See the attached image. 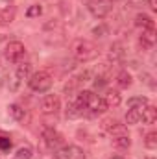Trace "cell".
<instances>
[{"label": "cell", "mask_w": 157, "mask_h": 159, "mask_svg": "<svg viewBox=\"0 0 157 159\" xmlns=\"http://www.w3.org/2000/svg\"><path fill=\"white\" fill-rule=\"evenodd\" d=\"M141 119L144 124H155L157 120V107L154 106H146L142 111H141Z\"/></svg>", "instance_id": "13"}, {"label": "cell", "mask_w": 157, "mask_h": 159, "mask_svg": "<svg viewBox=\"0 0 157 159\" xmlns=\"http://www.w3.org/2000/svg\"><path fill=\"white\" fill-rule=\"evenodd\" d=\"M7 111H9V115H11L15 120H22L24 119V115H26V111H24L19 104H11V106L7 107Z\"/></svg>", "instance_id": "19"}, {"label": "cell", "mask_w": 157, "mask_h": 159, "mask_svg": "<svg viewBox=\"0 0 157 159\" xmlns=\"http://www.w3.org/2000/svg\"><path fill=\"white\" fill-rule=\"evenodd\" d=\"M139 120H141V109H128L126 124H137Z\"/></svg>", "instance_id": "21"}, {"label": "cell", "mask_w": 157, "mask_h": 159, "mask_svg": "<svg viewBox=\"0 0 157 159\" xmlns=\"http://www.w3.org/2000/svg\"><path fill=\"white\" fill-rule=\"evenodd\" d=\"M76 102L83 107V111H87L89 115H102L107 111V106L105 102L102 100V96L94 94L92 91H79L78 96H76Z\"/></svg>", "instance_id": "1"}, {"label": "cell", "mask_w": 157, "mask_h": 159, "mask_svg": "<svg viewBox=\"0 0 157 159\" xmlns=\"http://www.w3.org/2000/svg\"><path fill=\"white\" fill-rule=\"evenodd\" d=\"M105 85V78L104 76H98V78H94V87L98 89V87H104Z\"/></svg>", "instance_id": "27"}, {"label": "cell", "mask_w": 157, "mask_h": 159, "mask_svg": "<svg viewBox=\"0 0 157 159\" xmlns=\"http://www.w3.org/2000/svg\"><path fill=\"white\" fill-rule=\"evenodd\" d=\"M43 139H44V144L48 148H57L59 144H63V135L59 131H56L54 128H44L43 129Z\"/></svg>", "instance_id": "8"}, {"label": "cell", "mask_w": 157, "mask_h": 159, "mask_svg": "<svg viewBox=\"0 0 157 159\" xmlns=\"http://www.w3.org/2000/svg\"><path fill=\"white\" fill-rule=\"evenodd\" d=\"M109 50H111V52H109V56H111L113 59H120V57L124 56V50H122V44H120V43H113Z\"/></svg>", "instance_id": "24"}, {"label": "cell", "mask_w": 157, "mask_h": 159, "mask_svg": "<svg viewBox=\"0 0 157 159\" xmlns=\"http://www.w3.org/2000/svg\"><path fill=\"white\" fill-rule=\"evenodd\" d=\"M144 146H146L148 150H155L157 148V133L155 131H150V133L146 135V139H144Z\"/></svg>", "instance_id": "22"}, {"label": "cell", "mask_w": 157, "mask_h": 159, "mask_svg": "<svg viewBox=\"0 0 157 159\" xmlns=\"http://www.w3.org/2000/svg\"><path fill=\"white\" fill-rule=\"evenodd\" d=\"M15 19V7H6L0 11V24H11Z\"/></svg>", "instance_id": "17"}, {"label": "cell", "mask_w": 157, "mask_h": 159, "mask_svg": "<svg viewBox=\"0 0 157 159\" xmlns=\"http://www.w3.org/2000/svg\"><path fill=\"white\" fill-rule=\"evenodd\" d=\"M61 109V100L57 94H46L41 100V111L44 115H56Z\"/></svg>", "instance_id": "6"}, {"label": "cell", "mask_w": 157, "mask_h": 159, "mask_svg": "<svg viewBox=\"0 0 157 159\" xmlns=\"http://www.w3.org/2000/svg\"><path fill=\"white\" fill-rule=\"evenodd\" d=\"M148 6H150L152 11H155L157 9V0H148Z\"/></svg>", "instance_id": "28"}, {"label": "cell", "mask_w": 157, "mask_h": 159, "mask_svg": "<svg viewBox=\"0 0 157 159\" xmlns=\"http://www.w3.org/2000/svg\"><path fill=\"white\" fill-rule=\"evenodd\" d=\"M155 28H152V30H142V35H141V44L146 48V50H150V48H154V44H155Z\"/></svg>", "instance_id": "12"}, {"label": "cell", "mask_w": 157, "mask_h": 159, "mask_svg": "<svg viewBox=\"0 0 157 159\" xmlns=\"http://www.w3.org/2000/svg\"><path fill=\"white\" fill-rule=\"evenodd\" d=\"M28 85L32 91L35 93H46L50 87H52V76L46 72V70H39V72H34L30 80H28Z\"/></svg>", "instance_id": "3"}, {"label": "cell", "mask_w": 157, "mask_h": 159, "mask_svg": "<svg viewBox=\"0 0 157 159\" xmlns=\"http://www.w3.org/2000/svg\"><path fill=\"white\" fill-rule=\"evenodd\" d=\"M111 159H124V157H111Z\"/></svg>", "instance_id": "29"}, {"label": "cell", "mask_w": 157, "mask_h": 159, "mask_svg": "<svg viewBox=\"0 0 157 159\" xmlns=\"http://www.w3.org/2000/svg\"><path fill=\"white\" fill-rule=\"evenodd\" d=\"M113 146L118 148V150H128V148L131 146L129 135H118V137H113Z\"/></svg>", "instance_id": "16"}, {"label": "cell", "mask_w": 157, "mask_h": 159, "mask_svg": "<svg viewBox=\"0 0 157 159\" xmlns=\"http://www.w3.org/2000/svg\"><path fill=\"white\" fill-rule=\"evenodd\" d=\"M102 100L105 102L107 109H109V107H118V106H120V102H122L120 93H118V91H113V89H109V91L104 94V98H102Z\"/></svg>", "instance_id": "11"}, {"label": "cell", "mask_w": 157, "mask_h": 159, "mask_svg": "<svg viewBox=\"0 0 157 159\" xmlns=\"http://www.w3.org/2000/svg\"><path fill=\"white\" fill-rule=\"evenodd\" d=\"M32 156H34V150L30 146H20L15 154V159H32Z\"/></svg>", "instance_id": "23"}, {"label": "cell", "mask_w": 157, "mask_h": 159, "mask_svg": "<svg viewBox=\"0 0 157 159\" xmlns=\"http://www.w3.org/2000/svg\"><path fill=\"white\" fill-rule=\"evenodd\" d=\"M11 146H13L11 137H9V135H6V133H0V150H9Z\"/></svg>", "instance_id": "26"}, {"label": "cell", "mask_w": 157, "mask_h": 159, "mask_svg": "<svg viewBox=\"0 0 157 159\" xmlns=\"http://www.w3.org/2000/svg\"><path fill=\"white\" fill-rule=\"evenodd\" d=\"M148 159H152V157H148Z\"/></svg>", "instance_id": "30"}, {"label": "cell", "mask_w": 157, "mask_h": 159, "mask_svg": "<svg viewBox=\"0 0 157 159\" xmlns=\"http://www.w3.org/2000/svg\"><path fill=\"white\" fill-rule=\"evenodd\" d=\"M148 106V98L146 96H133V98H129L128 100V107L129 109H144Z\"/></svg>", "instance_id": "15"}, {"label": "cell", "mask_w": 157, "mask_h": 159, "mask_svg": "<svg viewBox=\"0 0 157 159\" xmlns=\"http://www.w3.org/2000/svg\"><path fill=\"white\" fill-rule=\"evenodd\" d=\"M83 113H85L83 107L79 106L76 100H72V102L67 104V117H69V119H78V117H81Z\"/></svg>", "instance_id": "14"}, {"label": "cell", "mask_w": 157, "mask_h": 159, "mask_svg": "<svg viewBox=\"0 0 157 159\" xmlns=\"http://www.w3.org/2000/svg\"><path fill=\"white\" fill-rule=\"evenodd\" d=\"M87 9L94 19H104L113 9V0H89Z\"/></svg>", "instance_id": "4"}, {"label": "cell", "mask_w": 157, "mask_h": 159, "mask_svg": "<svg viewBox=\"0 0 157 159\" xmlns=\"http://www.w3.org/2000/svg\"><path fill=\"white\" fill-rule=\"evenodd\" d=\"M104 128H105L113 137H118V135H128L126 126H124V124H120V122H117V120H113V119L104 120Z\"/></svg>", "instance_id": "9"}, {"label": "cell", "mask_w": 157, "mask_h": 159, "mask_svg": "<svg viewBox=\"0 0 157 159\" xmlns=\"http://www.w3.org/2000/svg\"><path fill=\"white\" fill-rule=\"evenodd\" d=\"M117 83H118L120 89H128L131 85V74L128 70H120L118 76H117Z\"/></svg>", "instance_id": "18"}, {"label": "cell", "mask_w": 157, "mask_h": 159, "mask_svg": "<svg viewBox=\"0 0 157 159\" xmlns=\"http://www.w3.org/2000/svg\"><path fill=\"white\" fill-rule=\"evenodd\" d=\"M54 159H87V157H85L83 150L78 148V146H63L54 154Z\"/></svg>", "instance_id": "7"}, {"label": "cell", "mask_w": 157, "mask_h": 159, "mask_svg": "<svg viewBox=\"0 0 157 159\" xmlns=\"http://www.w3.org/2000/svg\"><path fill=\"white\" fill-rule=\"evenodd\" d=\"M30 70H32L30 63H20V65L17 67V74H15V78H17V80L28 78V76H30Z\"/></svg>", "instance_id": "20"}, {"label": "cell", "mask_w": 157, "mask_h": 159, "mask_svg": "<svg viewBox=\"0 0 157 159\" xmlns=\"http://www.w3.org/2000/svg\"><path fill=\"white\" fill-rule=\"evenodd\" d=\"M41 13H43V7H41L39 4H32V6L26 9V17H30V19H34V17H39Z\"/></svg>", "instance_id": "25"}, {"label": "cell", "mask_w": 157, "mask_h": 159, "mask_svg": "<svg viewBox=\"0 0 157 159\" xmlns=\"http://www.w3.org/2000/svg\"><path fill=\"white\" fill-rule=\"evenodd\" d=\"M72 56L74 59L79 63H87V61H92L96 56H98V50L96 46L87 39H78L72 44Z\"/></svg>", "instance_id": "2"}, {"label": "cell", "mask_w": 157, "mask_h": 159, "mask_svg": "<svg viewBox=\"0 0 157 159\" xmlns=\"http://www.w3.org/2000/svg\"><path fill=\"white\" fill-rule=\"evenodd\" d=\"M24 52H26V48H24V44L20 41H11L4 50V57L9 63H19L24 57Z\"/></svg>", "instance_id": "5"}, {"label": "cell", "mask_w": 157, "mask_h": 159, "mask_svg": "<svg viewBox=\"0 0 157 159\" xmlns=\"http://www.w3.org/2000/svg\"><path fill=\"white\" fill-rule=\"evenodd\" d=\"M135 26H137V28H142V30H152V28H155V22H154V19H152L150 15L139 13V15L135 17Z\"/></svg>", "instance_id": "10"}]
</instances>
